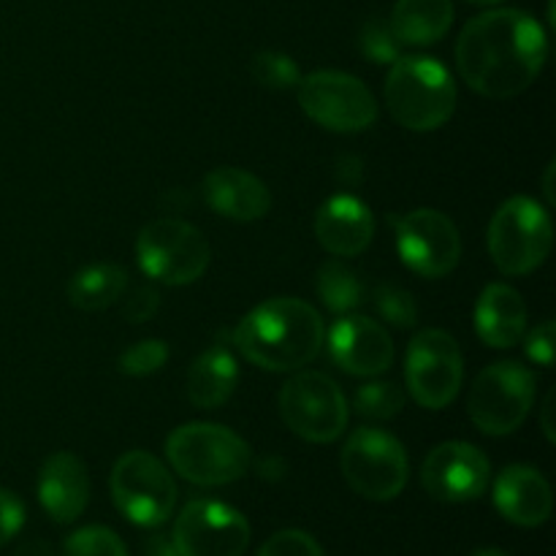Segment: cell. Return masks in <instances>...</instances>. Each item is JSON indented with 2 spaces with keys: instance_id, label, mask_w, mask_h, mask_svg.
<instances>
[{
  "instance_id": "cell-31",
  "label": "cell",
  "mask_w": 556,
  "mask_h": 556,
  "mask_svg": "<svg viewBox=\"0 0 556 556\" xmlns=\"http://www.w3.org/2000/svg\"><path fill=\"white\" fill-rule=\"evenodd\" d=\"M362 52L367 54L372 63H394L400 58V47L402 43L396 41V36L391 33L389 22L372 20L362 27V41H358Z\"/></svg>"
},
{
  "instance_id": "cell-25",
  "label": "cell",
  "mask_w": 556,
  "mask_h": 556,
  "mask_svg": "<svg viewBox=\"0 0 556 556\" xmlns=\"http://www.w3.org/2000/svg\"><path fill=\"white\" fill-rule=\"evenodd\" d=\"M315 291H318L320 302L334 315L353 313L364 296V286L358 275L351 266L342 264L340 258H331L320 266L318 275H315Z\"/></svg>"
},
{
  "instance_id": "cell-16",
  "label": "cell",
  "mask_w": 556,
  "mask_h": 556,
  "mask_svg": "<svg viewBox=\"0 0 556 556\" xmlns=\"http://www.w3.org/2000/svg\"><path fill=\"white\" fill-rule=\"evenodd\" d=\"M329 351L337 367L356 378H378L394 364L391 334L367 315H342L329 331Z\"/></svg>"
},
{
  "instance_id": "cell-24",
  "label": "cell",
  "mask_w": 556,
  "mask_h": 556,
  "mask_svg": "<svg viewBox=\"0 0 556 556\" xmlns=\"http://www.w3.org/2000/svg\"><path fill=\"white\" fill-rule=\"evenodd\" d=\"M128 288V271L117 264H92L68 282V302L81 313H98L119 302Z\"/></svg>"
},
{
  "instance_id": "cell-11",
  "label": "cell",
  "mask_w": 556,
  "mask_h": 556,
  "mask_svg": "<svg viewBox=\"0 0 556 556\" xmlns=\"http://www.w3.org/2000/svg\"><path fill=\"white\" fill-rule=\"evenodd\" d=\"M296 96L304 114L334 134H362L378 119V101L369 87L345 71H315L302 76Z\"/></svg>"
},
{
  "instance_id": "cell-39",
  "label": "cell",
  "mask_w": 556,
  "mask_h": 556,
  "mask_svg": "<svg viewBox=\"0 0 556 556\" xmlns=\"http://www.w3.org/2000/svg\"><path fill=\"white\" fill-rule=\"evenodd\" d=\"M472 5H489V3H500V0H467Z\"/></svg>"
},
{
  "instance_id": "cell-18",
  "label": "cell",
  "mask_w": 556,
  "mask_h": 556,
  "mask_svg": "<svg viewBox=\"0 0 556 556\" xmlns=\"http://www.w3.org/2000/svg\"><path fill=\"white\" fill-rule=\"evenodd\" d=\"M494 508L516 527H541L552 519L554 494L541 470L530 465H510L494 481Z\"/></svg>"
},
{
  "instance_id": "cell-6",
  "label": "cell",
  "mask_w": 556,
  "mask_h": 556,
  "mask_svg": "<svg viewBox=\"0 0 556 556\" xmlns=\"http://www.w3.org/2000/svg\"><path fill=\"white\" fill-rule=\"evenodd\" d=\"M538 375L519 362L489 364L472 380L467 416L478 432L505 438L527 421L535 402Z\"/></svg>"
},
{
  "instance_id": "cell-1",
  "label": "cell",
  "mask_w": 556,
  "mask_h": 556,
  "mask_svg": "<svg viewBox=\"0 0 556 556\" xmlns=\"http://www.w3.org/2000/svg\"><path fill=\"white\" fill-rule=\"evenodd\" d=\"M546 58V30L519 9L472 16L456 41V68L465 85L494 101L521 96L541 76Z\"/></svg>"
},
{
  "instance_id": "cell-8",
  "label": "cell",
  "mask_w": 556,
  "mask_h": 556,
  "mask_svg": "<svg viewBox=\"0 0 556 556\" xmlns=\"http://www.w3.org/2000/svg\"><path fill=\"white\" fill-rule=\"evenodd\" d=\"M136 261L150 280L163 286H190L206 271L212 250L195 226L177 217H157L139 231Z\"/></svg>"
},
{
  "instance_id": "cell-13",
  "label": "cell",
  "mask_w": 556,
  "mask_h": 556,
  "mask_svg": "<svg viewBox=\"0 0 556 556\" xmlns=\"http://www.w3.org/2000/svg\"><path fill=\"white\" fill-rule=\"evenodd\" d=\"M250 525L237 508L220 500H193L174 525L177 556H242L250 546Z\"/></svg>"
},
{
  "instance_id": "cell-7",
  "label": "cell",
  "mask_w": 556,
  "mask_h": 556,
  "mask_svg": "<svg viewBox=\"0 0 556 556\" xmlns=\"http://www.w3.org/2000/svg\"><path fill=\"white\" fill-rule=\"evenodd\" d=\"M340 470L348 486L364 500L389 503L400 497L410 478L405 445L394 434L375 427H362L348 438L340 454Z\"/></svg>"
},
{
  "instance_id": "cell-33",
  "label": "cell",
  "mask_w": 556,
  "mask_h": 556,
  "mask_svg": "<svg viewBox=\"0 0 556 556\" xmlns=\"http://www.w3.org/2000/svg\"><path fill=\"white\" fill-rule=\"evenodd\" d=\"M25 527V505L9 489H0V548L14 541Z\"/></svg>"
},
{
  "instance_id": "cell-35",
  "label": "cell",
  "mask_w": 556,
  "mask_h": 556,
  "mask_svg": "<svg viewBox=\"0 0 556 556\" xmlns=\"http://www.w3.org/2000/svg\"><path fill=\"white\" fill-rule=\"evenodd\" d=\"M157 302H161V299H157L155 288H139V291L130 293L128 302H125V318H128L130 324H144V320H150L152 315L157 313Z\"/></svg>"
},
{
  "instance_id": "cell-19",
  "label": "cell",
  "mask_w": 556,
  "mask_h": 556,
  "mask_svg": "<svg viewBox=\"0 0 556 556\" xmlns=\"http://www.w3.org/2000/svg\"><path fill=\"white\" fill-rule=\"evenodd\" d=\"M38 503L58 525H71L90 503V476L79 456L58 451L38 472Z\"/></svg>"
},
{
  "instance_id": "cell-22",
  "label": "cell",
  "mask_w": 556,
  "mask_h": 556,
  "mask_svg": "<svg viewBox=\"0 0 556 556\" xmlns=\"http://www.w3.org/2000/svg\"><path fill=\"white\" fill-rule=\"evenodd\" d=\"M239 364L226 348H210L188 369V400L199 410H217L233 396Z\"/></svg>"
},
{
  "instance_id": "cell-28",
  "label": "cell",
  "mask_w": 556,
  "mask_h": 556,
  "mask_svg": "<svg viewBox=\"0 0 556 556\" xmlns=\"http://www.w3.org/2000/svg\"><path fill=\"white\" fill-rule=\"evenodd\" d=\"M250 71H253V79L258 85L269 87V90H291V87L302 81V71H299L296 60H291L282 52L255 54Z\"/></svg>"
},
{
  "instance_id": "cell-32",
  "label": "cell",
  "mask_w": 556,
  "mask_h": 556,
  "mask_svg": "<svg viewBox=\"0 0 556 556\" xmlns=\"http://www.w3.org/2000/svg\"><path fill=\"white\" fill-rule=\"evenodd\" d=\"M258 556H324V548L309 532L280 530L261 546Z\"/></svg>"
},
{
  "instance_id": "cell-12",
  "label": "cell",
  "mask_w": 556,
  "mask_h": 556,
  "mask_svg": "<svg viewBox=\"0 0 556 556\" xmlns=\"http://www.w3.org/2000/svg\"><path fill=\"white\" fill-rule=\"evenodd\" d=\"M405 380L413 400L427 410H443L459 396L465 380L459 342L443 329L418 331L407 345Z\"/></svg>"
},
{
  "instance_id": "cell-38",
  "label": "cell",
  "mask_w": 556,
  "mask_h": 556,
  "mask_svg": "<svg viewBox=\"0 0 556 556\" xmlns=\"http://www.w3.org/2000/svg\"><path fill=\"white\" fill-rule=\"evenodd\" d=\"M472 556H510V554H505L503 548H481V552H476Z\"/></svg>"
},
{
  "instance_id": "cell-23",
  "label": "cell",
  "mask_w": 556,
  "mask_h": 556,
  "mask_svg": "<svg viewBox=\"0 0 556 556\" xmlns=\"http://www.w3.org/2000/svg\"><path fill=\"white\" fill-rule=\"evenodd\" d=\"M454 25L451 0H396L389 27L405 47L438 43Z\"/></svg>"
},
{
  "instance_id": "cell-30",
  "label": "cell",
  "mask_w": 556,
  "mask_h": 556,
  "mask_svg": "<svg viewBox=\"0 0 556 556\" xmlns=\"http://www.w3.org/2000/svg\"><path fill=\"white\" fill-rule=\"evenodd\" d=\"M168 362V348L161 340H141L123 351L119 356V372L128 378H147V375L157 372L163 364Z\"/></svg>"
},
{
  "instance_id": "cell-14",
  "label": "cell",
  "mask_w": 556,
  "mask_h": 556,
  "mask_svg": "<svg viewBox=\"0 0 556 556\" xmlns=\"http://www.w3.org/2000/svg\"><path fill=\"white\" fill-rule=\"evenodd\" d=\"M396 250L413 275L438 280L459 264L462 237L443 212L413 210L396 220Z\"/></svg>"
},
{
  "instance_id": "cell-4",
  "label": "cell",
  "mask_w": 556,
  "mask_h": 556,
  "mask_svg": "<svg viewBox=\"0 0 556 556\" xmlns=\"http://www.w3.org/2000/svg\"><path fill=\"white\" fill-rule=\"evenodd\" d=\"M166 459L195 486H226L250 470V445L220 424H182L166 440Z\"/></svg>"
},
{
  "instance_id": "cell-10",
  "label": "cell",
  "mask_w": 556,
  "mask_h": 556,
  "mask_svg": "<svg viewBox=\"0 0 556 556\" xmlns=\"http://www.w3.org/2000/svg\"><path fill=\"white\" fill-rule=\"evenodd\" d=\"M119 514L136 527H161L177 505V483L157 456L128 451L119 456L109 478Z\"/></svg>"
},
{
  "instance_id": "cell-20",
  "label": "cell",
  "mask_w": 556,
  "mask_h": 556,
  "mask_svg": "<svg viewBox=\"0 0 556 556\" xmlns=\"http://www.w3.org/2000/svg\"><path fill=\"white\" fill-rule=\"evenodd\" d=\"M204 199L226 220L253 223L271 210V193L255 174L244 168H215L204 177Z\"/></svg>"
},
{
  "instance_id": "cell-17",
  "label": "cell",
  "mask_w": 556,
  "mask_h": 556,
  "mask_svg": "<svg viewBox=\"0 0 556 556\" xmlns=\"http://www.w3.org/2000/svg\"><path fill=\"white\" fill-rule=\"evenodd\" d=\"M313 231L326 253L337 255V258H353L372 244L375 215L356 195H331L315 212Z\"/></svg>"
},
{
  "instance_id": "cell-29",
  "label": "cell",
  "mask_w": 556,
  "mask_h": 556,
  "mask_svg": "<svg viewBox=\"0 0 556 556\" xmlns=\"http://www.w3.org/2000/svg\"><path fill=\"white\" fill-rule=\"evenodd\" d=\"M375 307L396 329H413L418 320V304L413 293L396 286H378L375 288Z\"/></svg>"
},
{
  "instance_id": "cell-3",
  "label": "cell",
  "mask_w": 556,
  "mask_h": 556,
  "mask_svg": "<svg viewBox=\"0 0 556 556\" xmlns=\"http://www.w3.org/2000/svg\"><path fill=\"white\" fill-rule=\"evenodd\" d=\"M383 96L391 117L418 134L443 128L456 109L454 76L427 54H400L386 76Z\"/></svg>"
},
{
  "instance_id": "cell-37",
  "label": "cell",
  "mask_w": 556,
  "mask_h": 556,
  "mask_svg": "<svg viewBox=\"0 0 556 556\" xmlns=\"http://www.w3.org/2000/svg\"><path fill=\"white\" fill-rule=\"evenodd\" d=\"M552 177H554V163H548V168H546V185H543V193H546L548 204H554V188H552Z\"/></svg>"
},
{
  "instance_id": "cell-21",
  "label": "cell",
  "mask_w": 556,
  "mask_h": 556,
  "mask_svg": "<svg viewBox=\"0 0 556 556\" xmlns=\"http://www.w3.org/2000/svg\"><path fill=\"white\" fill-rule=\"evenodd\" d=\"M476 331L483 345L514 348L527 334V304L514 286L492 282L476 304Z\"/></svg>"
},
{
  "instance_id": "cell-34",
  "label": "cell",
  "mask_w": 556,
  "mask_h": 556,
  "mask_svg": "<svg viewBox=\"0 0 556 556\" xmlns=\"http://www.w3.org/2000/svg\"><path fill=\"white\" fill-rule=\"evenodd\" d=\"M554 353H556V326L554 320H543L541 326L527 334V356L541 367H554Z\"/></svg>"
},
{
  "instance_id": "cell-26",
  "label": "cell",
  "mask_w": 556,
  "mask_h": 556,
  "mask_svg": "<svg viewBox=\"0 0 556 556\" xmlns=\"http://www.w3.org/2000/svg\"><path fill=\"white\" fill-rule=\"evenodd\" d=\"M353 407L367 421H389V418L400 416V410L405 407V391L391 380H369V383L358 386Z\"/></svg>"
},
{
  "instance_id": "cell-2",
  "label": "cell",
  "mask_w": 556,
  "mask_h": 556,
  "mask_svg": "<svg viewBox=\"0 0 556 556\" xmlns=\"http://www.w3.org/2000/svg\"><path fill=\"white\" fill-rule=\"evenodd\" d=\"M324 318L302 299L280 296L250 309L233 329V345L266 372H299L324 348Z\"/></svg>"
},
{
  "instance_id": "cell-27",
  "label": "cell",
  "mask_w": 556,
  "mask_h": 556,
  "mask_svg": "<svg viewBox=\"0 0 556 556\" xmlns=\"http://www.w3.org/2000/svg\"><path fill=\"white\" fill-rule=\"evenodd\" d=\"M63 556H128V548L114 530L90 525L71 532L63 546Z\"/></svg>"
},
{
  "instance_id": "cell-5",
  "label": "cell",
  "mask_w": 556,
  "mask_h": 556,
  "mask_svg": "<svg viewBox=\"0 0 556 556\" xmlns=\"http://www.w3.org/2000/svg\"><path fill=\"white\" fill-rule=\"evenodd\" d=\"M486 244L494 266L505 277L530 275L552 253V215L530 195H514L494 212Z\"/></svg>"
},
{
  "instance_id": "cell-15",
  "label": "cell",
  "mask_w": 556,
  "mask_h": 556,
  "mask_svg": "<svg viewBox=\"0 0 556 556\" xmlns=\"http://www.w3.org/2000/svg\"><path fill=\"white\" fill-rule=\"evenodd\" d=\"M421 483L440 503H470L492 483V465L481 448L451 440L429 451L421 465Z\"/></svg>"
},
{
  "instance_id": "cell-36",
  "label": "cell",
  "mask_w": 556,
  "mask_h": 556,
  "mask_svg": "<svg viewBox=\"0 0 556 556\" xmlns=\"http://www.w3.org/2000/svg\"><path fill=\"white\" fill-rule=\"evenodd\" d=\"M554 400H556V391H548L546 402H543V418H541V424H543V434H546L548 443H554V440H556V434H554V421H552Z\"/></svg>"
},
{
  "instance_id": "cell-9",
  "label": "cell",
  "mask_w": 556,
  "mask_h": 556,
  "mask_svg": "<svg viewBox=\"0 0 556 556\" xmlns=\"http://www.w3.org/2000/svg\"><path fill=\"white\" fill-rule=\"evenodd\" d=\"M280 416L296 438L329 445L345 432L351 407L334 378L324 372H296L280 389Z\"/></svg>"
}]
</instances>
